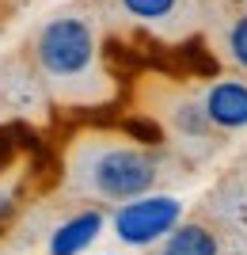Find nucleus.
Returning a JSON list of instances; mask_svg holds the SVG:
<instances>
[{"mask_svg":"<svg viewBox=\"0 0 247 255\" xmlns=\"http://www.w3.org/2000/svg\"><path fill=\"white\" fill-rule=\"evenodd\" d=\"M179 221H183V198L179 194H156V191L129 198V202L114 206V213H110V229L126 248H152Z\"/></svg>","mask_w":247,"mask_h":255,"instance_id":"nucleus-4","label":"nucleus"},{"mask_svg":"<svg viewBox=\"0 0 247 255\" xmlns=\"http://www.w3.org/2000/svg\"><path fill=\"white\" fill-rule=\"evenodd\" d=\"M198 92H202V107H205L209 126L221 137L247 129V76L244 73H221Z\"/></svg>","mask_w":247,"mask_h":255,"instance_id":"nucleus-5","label":"nucleus"},{"mask_svg":"<svg viewBox=\"0 0 247 255\" xmlns=\"http://www.w3.org/2000/svg\"><path fill=\"white\" fill-rule=\"evenodd\" d=\"M114 8H118L126 19L160 31V27H171V23L183 15V0H114Z\"/></svg>","mask_w":247,"mask_h":255,"instance_id":"nucleus-8","label":"nucleus"},{"mask_svg":"<svg viewBox=\"0 0 247 255\" xmlns=\"http://www.w3.org/2000/svg\"><path fill=\"white\" fill-rule=\"evenodd\" d=\"M149 255H228L213 225L205 221H179L171 233L156 240Z\"/></svg>","mask_w":247,"mask_h":255,"instance_id":"nucleus-7","label":"nucleus"},{"mask_svg":"<svg viewBox=\"0 0 247 255\" xmlns=\"http://www.w3.org/2000/svg\"><path fill=\"white\" fill-rule=\"evenodd\" d=\"M11 210H15V191L8 179H0V217H8Z\"/></svg>","mask_w":247,"mask_h":255,"instance_id":"nucleus-10","label":"nucleus"},{"mask_svg":"<svg viewBox=\"0 0 247 255\" xmlns=\"http://www.w3.org/2000/svg\"><path fill=\"white\" fill-rule=\"evenodd\" d=\"M217 53H221V61H225L232 73L247 76V11L221 27V34H217Z\"/></svg>","mask_w":247,"mask_h":255,"instance_id":"nucleus-9","label":"nucleus"},{"mask_svg":"<svg viewBox=\"0 0 247 255\" xmlns=\"http://www.w3.org/2000/svg\"><path fill=\"white\" fill-rule=\"evenodd\" d=\"M31 69L38 88L61 107H103L114 99L99 27L84 11H57L34 31Z\"/></svg>","mask_w":247,"mask_h":255,"instance_id":"nucleus-2","label":"nucleus"},{"mask_svg":"<svg viewBox=\"0 0 247 255\" xmlns=\"http://www.w3.org/2000/svg\"><path fill=\"white\" fill-rule=\"evenodd\" d=\"M107 229V213L103 206H80L76 213H69L54 233H50V244L46 255H80L99 240V233Z\"/></svg>","mask_w":247,"mask_h":255,"instance_id":"nucleus-6","label":"nucleus"},{"mask_svg":"<svg viewBox=\"0 0 247 255\" xmlns=\"http://www.w3.org/2000/svg\"><path fill=\"white\" fill-rule=\"evenodd\" d=\"M175 156L126 129H80L61 164V191L87 206H122L156 191Z\"/></svg>","mask_w":247,"mask_h":255,"instance_id":"nucleus-1","label":"nucleus"},{"mask_svg":"<svg viewBox=\"0 0 247 255\" xmlns=\"http://www.w3.org/2000/svg\"><path fill=\"white\" fill-rule=\"evenodd\" d=\"M145 115L152 118V126L167 137V149L175 145V152H194V156H205V152L217 145V133L205 118L202 107V92L186 84H171V80H156V84L145 88L141 96Z\"/></svg>","mask_w":247,"mask_h":255,"instance_id":"nucleus-3","label":"nucleus"}]
</instances>
